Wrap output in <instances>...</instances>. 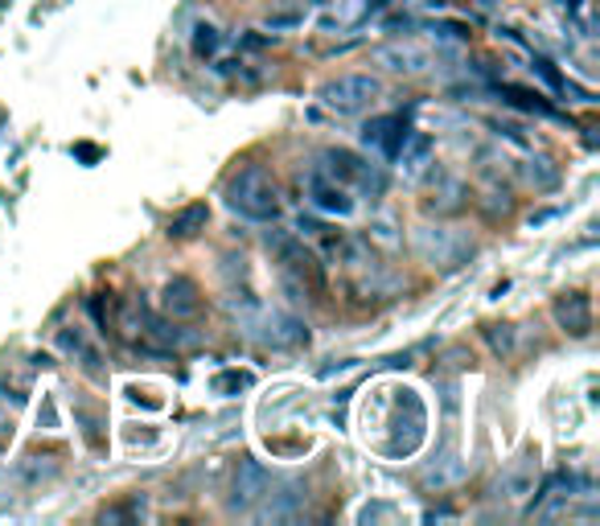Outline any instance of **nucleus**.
<instances>
[{
    "label": "nucleus",
    "instance_id": "obj_1",
    "mask_svg": "<svg viewBox=\"0 0 600 526\" xmlns=\"http://www.w3.org/2000/svg\"><path fill=\"white\" fill-rule=\"evenodd\" d=\"M227 206L251 223H276L280 218V190L264 165H243L227 181Z\"/></svg>",
    "mask_w": 600,
    "mask_h": 526
},
{
    "label": "nucleus",
    "instance_id": "obj_2",
    "mask_svg": "<svg viewBox=\"0 0 600 526\" xmlns=\"http://www.w3.org/2000/svg\"><path fill=\"white\" fill-rule=\"evenodd\" d=\"M379 91L383 87L371 74H341V79H329L321 87V104L329 107V111H337V116H353V111H362V107L371 104Z\"/></svg>",
    "mask_w": 600,
    "mask_h": 526
},
{
    "label": "nucleus",
    "instance_id": "obj_3",
    "mask_svg": "<svg viewBox=\"0 0 600 526\" xmlns=\"http://www.w3.org/2000/svg\"><path fill=\"white\" fill-rule=\"evenodd\" d=\"M276 255H280L284 276L297 280L300 292H321V288H325L317 255H313L304 243H297V239H276Z\"/></svg>",
    "mask_w": 600,
    "mask_h": 526
},
{
    "label": "nucleus",
    "instance_id": "obj_4",
    "mask_svg": "<svg viewBox=\"0 0 600 526\" xmlns=\"http://www.w3.org/2000/svg\"><path fill=\"white\" fill-rule=\"evenodd\" d=\"M362 141L379 148L383 157H399L404 153V141H407V120L404 116H379L362 128Z\"/></svg>",
    "mask_w": 600,
    "mask_h": 526
},
{
    "label": "nucleus",
    "instance_id": "obj_5",
    "mask_svg": "<svg viewBox=\"0 0 600 526\" xmlns=\"http://www.w3.org/2000/svg\"><path fill=\"white\" fill-rule=\"evenodd\" d=\"M329 174L341 177V181H353V186H362V190H383V177L374 174L371 165L362 157H353V153H346V148H337V153H329Z\"/></svg>",
    "mask_w": 600,
    "mask_h": 526
},
{
    "label": "nucleus",
    "instance_id": "obj_6",
    "mask_svg": "<svg viewBox=\"0 0 600 526\" xmlns=\"http://www.w3.org/2000/svg\"><path fill=\"white\" fill-rule=\"evenodd\" d=\"M165 313L173 321H190V316L202 313V297H197V284L194 280H169L165 284Z\"/></svg>",
    "mask_w": 600,
    "mask_h": 526
},
{
    "label": "nucleus",
    "instance_id": "obj_7",
    "mask_svg": "<svg viewBox=\"0 0 600 526\" xmlns=\"http://www.w3.org/2000/svg\"><path fill=\"white\" fill-rule=\"evenodd\" d=\"M555 316H560V325H564L567 334H588V325H592V309H588V297L584 292H567L560 304H555Z\"/></svg>",
    "mask_w": 600,
    "mask_h": 526
},
{
    "label": "nucleus",
    "instance_id": "obj_8",
    "mask_svg": "<svg viewBox=\"0 0 600 526\" xmlns=\"http://www.w3.org/2000/svg\"><path fill=\"white\" fill-rule=\"evenodd\" d=\"M313 202H317V211H329V214H350L353 211L350 198L337 190V186H329L325 177H313Z\"/></svg>",
    "mask_w": 600,
    "mask_h": 526
},
{
    "label": "nucleus",
    "instance_id": "obj_9",
    "mask_svg": "<svg viewBox=\"0 0 600 526\" xmlns=\"http://www.w3.org/2000/svg\"><path fill=\"white\" fill-rule=\"evenodd\" d=\"M206 218H211L206 206H190V211H181L173 223H169V235H173V239H190L197 227H206Z\"/></svg>",
    "mask_w": 600,
    "mask_h": 526
}]
</instances>
